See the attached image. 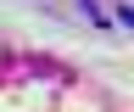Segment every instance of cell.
<instances>
[{
    "label": "cell",
    "instance_id": "6da1fadb",
    "mask_svg": "<svg viewBox=\"0 0 134 112\" xmlns=\"http://www.w3.org/2000/svg\"><path fill=\"white\" fill-rule=\"evenodd\" d=\"M117 23H129V28H134V0H123V6H117Z\"/></svg>",
    "mask_w": 134,
    "mask_h": 112
}]
</instances>
